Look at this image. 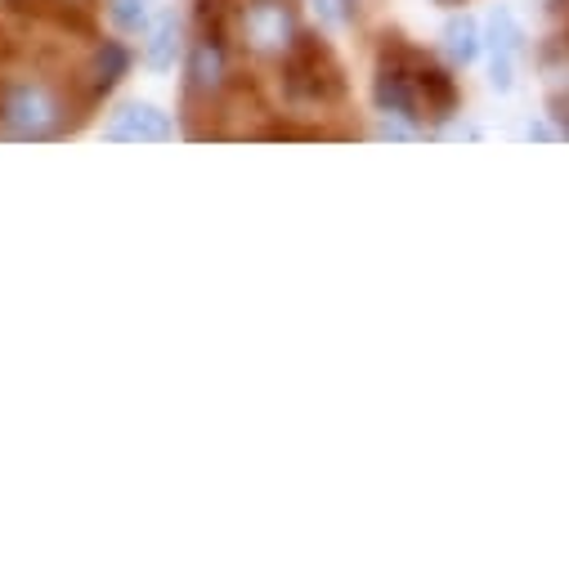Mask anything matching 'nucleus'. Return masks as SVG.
<instances>
[{"instance_id":"f257e3e1","label":"nucleus","mask_w":569,"mask_h":569,"mask_svg":"<svg viewBox=\"0 0 569 569\" xmlns=\"http://www.w3.org/2000/svg\"><path fill=\"white\" fill-rule=\"evenodd\" d=\"M81 121L77 94L50 72H10L0 77V139L14 144H50L72 134Z\"/></svg>"},{"instance_id":"f03ea898","label":"nucleus","mask_w":569,"mask_h":569,"mask_svg":"<svg viewBox=\"0 0 569 569\" xmlns=\"http://www.w3.org/2000/svg\"><path fill=\"white\" fill-rule=\"evenodd\" d=\"M282 63V86H288L292 99H306V103H328L346 90L341 81V68L332 59V50L319 41V37H297V46L278 59Z\"/></svg>"},{"instance_id":"7ed1b4c3","label":"nucleus","mask_w":569,"mask_h":569,"mask_svg":"<svg viewBox=\"0 0 569 569\" xmlns=\"http://www.w3.org/2000/svg\"><path fill=\"white\" fill-rule=\"evenodd\" d=\"M238 37L256 59H282L301 37L297 6L292 0H242L238 6Z\"/></svg>"},{"instance_id":"20e7f679","label":"nucleus","mask_w":569,"mask_h":569,"mask_svg":"<svg viewBox=\"0 0 569 569\" xmlns=\"http://www.w3.org/2000/svg\"><path fill=\"white\" fill-rule=\"evenodd\" d=\"M103 139H112V144H171L176 121H171V112H162L149 99H130L108 117Z\"/></svg>"},{"instance_id":"39448f33","label":"nucleus","mask_w":569,"mask_h":569,"mask_svg":"<svg viewBox=\"0 0 569 569\" xmlns=\"http://www.w3.org/2000/svg\"><path fill=\"white\" fill-rule=\"evenodd\" d=\"M224 86H229V54H224V46H220V37H198L193 46H189V63H184V94L189 99H207V103H216L220 94H224Z\"/></svg>"},{"instance_id":"423d86ee","label":"nucleus","mask_w":569,"mask_h":569,"mask_svg":"<svg viewBox=\"0 0 569 569\" xmlns=\"http://www.w3.org/2000/svg\"><path fill=\"white\" fill-rule=\"evenodd\" d=\"M485 46H489V81H493V90H511L516 86V63L525 54V32H520L511 10H493Z\"/></svg>"},{"instance_id":"0eeeda50","label":"nucleus","mask_w":569,"mask_h":569,"mask_svg":"<svg viewBox=\"0 0 569 569\" xmlns=\"http://www.w3.org/2000/svg\"><path fill=\"white\" fill-rule=\"evenodd\" d=\"M412 81H417V99H421L426 117H453L458 86H453L449 72H440L436 63H426V59H412Z\"/></svg>"},{"instance_id":"6e6552de","label":"nucleus","mask_w":569,"mask_h":569,"mask_svg":"<svg viewBox=\"0 0 569 569\" xmlns=\"http://www.w3.org/2000/svg\"><path fill=\"white\" fill-rule=\"evenodd\" d=\"M144 37H149V41H144V63H149L153 72L176 68V59H180V50H184V19H180L176 10H167V14H158V19L149 23Z\"/></svg>"},{"instance_id":"1a4fd4ad","label":"nucleus","mask_w":569,"mask_h":569,"mask_svg":"<svg viewBox=\"0 0 569 569\" xmlns=\"http://www.w3.org/2000/svg\"><path fill=\"white\" fill-rule=\"evenodd\" d=\"M440 41H445V54H449V63H453V68L476 63V59H480V50H485V32H480V23H476L471 14H453V19L445 23Z\"/></svg>"},{"instance_id":"9d476101","label":"nucleus","mask_w":569,"mask_h":569,"mask_svg":"<svg viewBox=\"0 0 569 569\" xmlns=\"http://www.w3.org/2000/svg\"><path fill=\"white\" fill-rule=\"evenodd\" d=\"M126 72H130V50L121 41H99L94 54H90V68H86L90 94H108Z\"/></svg>"},{"instance_id":"9b49d317","label":"nucleus","mask_w":569,"mask_h":569,"mask_svg":"<svg viewBox=\"0 0 569 569\" xmlns=\"http://www.w3.org/2000/svg\"><path fill=\"white\" fill-rule=\"evenodd\" d=\"M103 10H108V19H112L117 32L144 37L149 23L158 19V0H103Z\"/></svg>"},{"instance_id":"f8f14e48","label":"nucleus","mask_w":569,"mask_h":569,"mask_svg":"<svg viewBox=\"0 0 569 569\" xmlns=\"http://www.w3.org/2000/svg\"><path fill=\"white\" fill-rule=\"evenodd\" d=\"M310 6L328 28H350L355 23V0H310Z\"/></svg>"},{"instance_id":"ddd939ff","label":"nucleus","mask_w":569,"mask_h":569,"mask_svg":"<svg viewBox=\"0 0 569 569\" xmlns=\"http://www.w3.org/2000/svg\"><path fill=\"white\" fill-rule=\"evenodd\" d=\"M529 139H556V130H551V126H542V121H538V126H529Z\"/></svg>"}]
</instances>
